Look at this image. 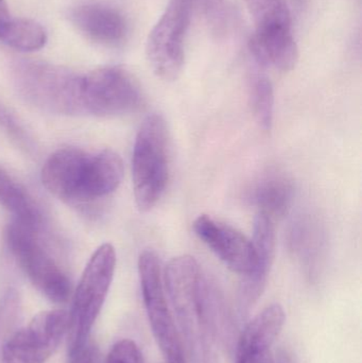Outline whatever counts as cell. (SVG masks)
<instances>
[{"instance_id":"cell-1","label":"cell","mask_w":362,"mask_h":363,"mask_svg":"<svg viewBox=\"0 0 362 363\" xmlns=\"http://www.w3.org/2000/svg\"><path fill=\"white\" fill-rule=\"evenodd\" d=\"M125 174L121 157L112 150L86 152L67 147L49 157L42 169L44 187L67 203H89L106 198L120 185Z\"/></svg>"},{"instance_id":"cell-2","label":"cell","mask_w":362,"mask_h":363,"mask_svg":"<svg viewBox=\"0 0 362 363\" xmlns=\"http://www.w3.org/2000/svg\"><path fill=\"white\" fill-rule=\"evenodd\" d=\"M201 279L199 264L189 255L172 258L164 273L179 334L191 363H218L216 341L202 311Z\"/></svg>"},{"instance_id":"cell-3","label":"cell","mask_w":362,"mask_h":363,"mask_svg":"<svg viewBox=\"0 0 362 363\" xmlns=\"http://www.w3.org/2000/svg\"><path fill=\"white\" fill-rule=\"evenodd\" d=\"M17 93L31 106L57 115L83 113L82 76L68 68L46 62L21 60L12 66Z\"/></svg>"},{"instance_id":"cell-4","label":"cell","mask_w":362,"mask_h":363,"mask_svg":"<svg viewBox=\"0 0 362 363\" xmlns=\"http://www.w3.org/2000/svg\"><path fill=\"white\" fill-rule=\"evenodd\" d=\"M116 252L110 243L100 245L87 262L74 292L68 326V357L89 345V335L112 285Z\"/></svg>"},{"instance_id":"cell-5","label":"cell","mask_w":362,"mask_h":363,"mask_svg":"<svg viewBox=\"0 0 362 363\" xmlns=\"http://www.w3.org/2000/svg\"><path fill=\"white\" fill-rule=\"evenodd\" d=\"M132 176L138 209L150 211L163 196L169 179V138L161 115H149L138 130Z\"/></svg>"},{"instance_id":"cell-6","label":"cell","mask_w":362,"mask_h":363,"mask_svg":"<svg viewBox=\"0 0 362 363\" xmlns=\"http://www.w3.org/2000/svg\"><path fill=\"white\" fill-rule=\"evenodd\" d=\"M36 232L14 220L6 228V245L34 287L51 302L63 304L72 294L69 279L43 247Z\"/></svg>"},{"instance_id":"cell-7","label":"cell","mask_w":362,"mask_h":363,"mask_svg":"<svg viewBox=\"0 0 362 363\" xmlns=\"http://www.w3.org/2000/svg\"><path fill=\"white\" fill-rule=\"evenodd\" d=\"M193 9V0H169L149 34L147 59L153 72L163 80H176L182 72Z\"/></svg>"},{"instance_id":"cell-8","label":"cell","mask_w":362,"mask_h":363,"mask_svg":"<svg viewBox=\"0 0 362 363\" xmlns=\"http://www.w3.org/2000/svg\"><path fill=\"white\" fill-rule=\"evenodd\" d=\"M142 102L140 82L125 68L108 66L82 76L83 113L100 117L120 116L140 110Z\"/></svg>"},{"instance_id":"cell-9","label":"cell","mask_w":362,"mask_h":363,"mask_svg":"<svg viewBox=\"0 0 362 363\" xmlns=\"http://www.w3.org/2000/svg\"><path fill=\"white\" fill-rule=\"evenodd\" d=\"M138 273L149 323L166 363H186L182 340L166 300L161 264L154 252L147 250L140 254Z\"/></svg>"},{"instance_id":"cell-10","label":"cell","mask_w":362,"mask_h":363,"mask_svg":"<svg viewBox=\"0 0 362 363\" xmlns=\"http://www.w3.org/2000/svg\"><path fill=\"white\" fill-rule=\"evenodd\" d=\"M69 326L62 309L38 313L26 328L11 335L1 351V363H46L55 353Z\"/></svg>"},{"instance_id":"cell-11","label":"cell","mask_w":362,"mask_h":363,"mask_svg":"<svg viewBox=\"0 0 362 363\" xmlns=\"http://www.w3.org/2000/svg\"><path fill=\"white\" fill-rule=\"evenodd\" d=\"M195 234L234 272L248 274L255 266L252 240L229 224L208 215H200L193 224Z\"/></svg>"},{"instance_id":"cell-12","label":"cell","mask_w":362,"mask_h":363,"mask_svg":"<svg viewBox=\"0 0 362 363\" xmlns=\"http://www.w3.org/2000/svg\"><path fill=\"white\" fill-rule=\"evenodd\" d=\"M252 243L256 256L255 266L242 277L238 294V309L242 318L248 315L263 294L273 262L276 233L271 218L265 213H259L255 217Z\"/></svg>"},{"instance_id":"cell-13","label":"cell","mask_w":362,"mask_h":363,"mask_svg":"<svg viewBox=\"0 0 362 363\" xmlns=\"http://www.w3.org/2000/svg\"><path fill=\"white\" fill-rule=\"evenodd\" d=\"M70 19L85 38L104 46H117L128 35L125 16L106 4H83L72 10Z\"/></svg>"},{"instance_id":"cell-14","label":"cell","mask_w":362,"mask_h":363,"mask_svg":"<svg viewBox=\"0 0 362 363\" xmlns=\"http://www.w3.org/2000/svg\"><path fill=\"white\" fill-rule=\"evenodd\" d=\"M254 23L253 40H283L293 36V19L286 0H244Z\"/></svg>"},{"instance_id":"cell-15","label":"cell","mask_w":362,"mask_h":363,"mask_svg":"<svg viewBox=\"0 0 362 363\" xmlns=\"http://www.w3.org/2000/svg\"><path fill=\"white\" fill-rule=\"evenodd\" d=\"M293 182L278 172H268L252 184L247 200L268 217H282L293 204Z\"/></svg>"},{"instance_id":"cell-16","label":"cell","mask_w":362,"mask_h":363,"mask_svg":"<svg viewBox=\"0 0 362 363\" xmlns=\"http://www.w3.org/2000/svg\"><path fill=\"white\" fill-rule=\"evenodd\" d=\"M201 306L215 341L219 340L225 347H233L235 342V328L225 296L215 281L202 274ZM236 345V342H235Z\"/></svg>"},{"instance_id":"cell-17","label":"cell","mask_w":362,"mask_h":363,"mask_svg":"<svg viewBox=\"0 0 362 363\" xmlns=\"http://www.w3.org/2000/svg\"><path fill=\"white\" fill-rule=\"evenodd\" d=\"M285 320L286 315L281 305L272 304L266 307L247 324L236 347L271 350L274 341L284 328Z\"/></svg>"},{"instance_id":"cell-18","label":"cell","mask_w":362,"mask_h":363,"mask_svg":"<svg viewBox=\"0 0 362 363\" xmlns=\"http://www.w3.org/2000/svg\"><path fill=\"white\" fill-rule=\"evenodd\" d=\"M0 205L10 211L16 221L38 230L43 217L27 190L0 166Z\"/></svg>"},{"instance_id":"cell-19","label":"cell","mask_w":362,"mask_h":363,"mask_svg":"<svg viewBox=\"0 0 362 363\" xmlns=\"http://www.w3.org/2000/svg\"><path fill=\"white\" fill-rule=\"evenodd\" d=\"M47 40L46 30L31 19L10 16L0 25V42L16 50H40Z\"/></svg>"},{"instance_id":"cell-20","label":"cell","mask_w":362,"mask_h":363,"mask_svg":"<svg viewBox=\"0 0 362 363\" xmlns=\"http://www.w3.org/2000/svg\"><path fill=\"white\" fill-rule=\"evenodd\" d=\"M251 106L261 129L270 131L273 123L274 89L271 81L261 72H253L249 82Z\"/></svg>"},{"instance_id":"cell-21","label":"cell","mask_w":362,"mask_h":363,"mask_svg":"<svg viewBox=\"0 0 362 363\" xmlns=\"http://www.w3.org/2000/svg\"><path fill=\"white\" fill-rule=\"evenodd\" d=\"M320 228L310 218H301L293 223L290 230V247L305 262H314L320 254Z\"/></svg>"},{"instance_id":"cell-22","label":"cell","mask_w":362,"mask_h":363,"mask_svg":"<svg viewBox=\"0 0 362 363\" xmlns=\"http://www.w3.org/2000/svg\"><path fill=\"white\" fill-rule=\"evenodd\" d=\"M195 6L203 15L213 34L222 36L229 28V6L227 0H193Z\"/></svg>"},{"instance_id":"cell-23","label":"cell","mask_w":362,"mask_h":363,"mask_svg":"<svg viewBox=\"0 0 362 363\" xmlns=\"http://www.w3.org/2000/svg\"><path fill=\"white\" fill-rule=\"evenodd\" d=\"M106 363H145L142 351L134 341L123 339L113 345Z\"/></svg>"},{"instance_id":"cell-24","label":"cell","mask_w":362,"mask_h":363,"mask_svg":"<svg viewBox=\"0 0 362 363\" xmlns=\"http://www.w3.org/2000/svg\"><path fill=\"white\" fill-rule=\"evenodd\" d=\"M0 128H2L15 142H17V144L23 147H29V136L26 133L23 125L1 104H0Z\"/></svg>"},{"instance_id":"cell-25","label":"cell","mask_w":362,"mask_h":363,"mask_svg":"<svg viewBox=\"0 0 362 363\" xmlns=\"http://www.w3.org/2000/svg\"><path fill=\"white\" fill-rule=\"evenodd\" d=\"M236 363H274L271 350L236 347Z\"/></svg>"},{"instance_id":"cell-26","label":"cell","mask_w":362,"mask_h":363,"mask_svg":"<svg viewBox=\"0 0 362 363\" xmlns=\"http://www.w3.org/2000/svg\"><path fill=\"white\" fill-rule=\"evenodd\" d=\"M69 363H99V352L97 347L89 343L79 353L70 356Z\"/></svg>"},{"instance_id":"cell-27","label":"cell","mask_w":362,"mask_h":363,"mask_svg":"<svg viewBox=\"0 0 362 363\" xmlns=\"http://www.w3.org/2000/svg\"><path fill=\"white\" fill-rule=\"evenodd\" d=\"M10 13H9L8 6H6V1L4 0H0V25L4 21L10 17Z\"/></svg>"}]
</instances>
